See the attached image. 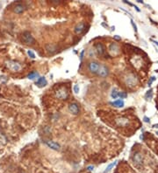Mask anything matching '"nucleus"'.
Masks as SVG:
<instances>
[{"mask_svg":"<svg viewBox=\"0 0 158 173\" xmlns=\"http://www.w3.org/2000/svg\"><path fill=\"white\" fill-rule=\"evenodd\" d=\"M45 144L52 150H60V145L58 144H56V142H53V141H46Z\"/></svg>","mask_w":158,"mask_h":173,"instance_id":"obj_12","label":"nucleus"},{"mask_svg":"<svg viewBox=\"0 0 158 173\" xmlns=\"http://www.w3.org/2000/svg\"><path fill=\"white\" fill-rule=\"evenodd\" d=\"M118 97L121 98V99H126L127 97V95L126 92H119Z\"/></svg>","mask_w":158,"mask_h":173,"instance_id":"obj_21","label":"nucleus"},{"mask_svg":"<svg viewBox=\"0 0 158 173\" xmlns=\"http://www.w3.org/2000/svg\"><path fill=\"white\" fill-rule=\"evenodd\" d=\"M115 122L119 127H127L129 124V119L124 116H119L115 119Z\"/></svg>","mask_w":158,"mask_h":173,"instance_id":"obj_5","label":"nucleus"},{"mask_svg":"<svg viewBox=\"0 0 158 173\" xmlns=\"http://www.w3.org/2000/svg\"><path fill=\"white\" fill-rule=\"evenodd\" d=\"M144 122H147V123H148L149 122H150V120H149V118H148V117L145 116V117H144Z\"/></svg>","mask_w":158,"mask_h":173,"instance_id":"obj_25","label":"nucleus"},{"mask_svg":"<svg viewBox=\"0 0 158 173\" xmlns=\"http://www.w3.org/2000/svg\"><path fill=\"white\" fill-rule=\"evenodd\" d=\"M96 50L97 52V53L99 55H104L105 53V46L103 45L101 43H97L96 45Z\"/></svg>","mask_w":158,"mask_h":173,"instance_id":"obj_13","label":"nucleus"},{"mask_svg":"<svg viewBox=\"0 0 158 173\" xmlns=\"http://www.w3.org/2000/svg\"><path fill=\"white\" fill-rule=\"evenodd\" d=\"M27 54H28V56H29L30 58H32V59H34V58H35L34 53L32 51H31V50H28V51H27Z\"/></svg>","mask_w":158,"mask_h":173,"instance_id":"obj_22","label":"nucleus"},{"mask_svg":"<svg viewBox=\"0 0 158 173\" xmlns=\"http://www.w3.org/2000/svg\"><path fill=\"white\" fill-rule=\"evenodd\" d=\"M131 24H132V26L133 27V29H134V31L137 32V26H136V24H134V22H133V20H131Z\"/></svg>","mask_w":158,"mask_h":173,"instance_id":"obj_24","label":"nucleus"},{"mask_svg":"<svg viewBox=\"0 0 158 173\" xmlns=\"http://www.w3.org/2000/svg\"><path fill=\"white\" fill-rule=\"evenodd\" d=\"M84 29H85V24H84V23H79L75 27V32L77 34H80L84 31Z\"/></svg>","mask_w":158,"mask_h":173,"instance_id":"obj_14","label":"nucleus"},{"mask_svg":"<svg viewBox=\"0 0 158 173\" xmlns=\"http://www.w3.org/2000/svg\"><path fill=\"white\" fill-rule=\"evenodd\" d=\"M156 135H157V136H158V131H156Z\"/></svg>","mask_w":158,"mask_h":173,"instance_id":"obj_32","label":"nucleus"},{"mask_svg":"<svg viewBox=\"0 0 158 173\" xmlns=\"http://www.w3.org/2000/svg\"><path fill=\"white\" fill-rule=\"evenodd\" d=\"M133 163L137 165H140L142 163V160H143V157H142V155L141 153H135L134 155L133 156Z\"/></svg>","mask_w":158,"mask_h":173,"instance_id":"obj_9","label":"nucleus"},{"mask_svg":"<svg viewBox=\"0 0 158 173\" xmlns=\"http://www.w3.org/2000/svg\"><path fill=\"white\" fill-rule=\"evenodd\" d=\"M73 89H74V92L76 93V94H78L79 90H80V89H79V86H78V85H75L74 87H73Z\"/></svg>","mask_w":158,"mask_h":173,"instance_id":"obj_23","label":"nucleus"},{"mask_svg":"<svg viewBox=\"0 0 158 173\" xmlns=\"http://www.w3.org/2000/svg\"><path fill=\"white\" fill-rule=\"evenodd\" d=\"M38 76H39V73H38L36 71H32V73H30L29 75H27V78L29 80H34V79H36Z\"/></svg>","mask_w":158,"mask_h":173,"instance_id":"obj_18","label":"nucleus"},{"mask_svg":"<svg viewBox=\"0 0 158 173\" xmlns=\"http://www.w3.org/2000/svg\"><path fill=\"white\" fill-rule=\"evenodd\" d=\"M137 2L138 3H141V4H142V3H143L142 1H141V0H137Z\"/></svg>","mask_w":158,"mask_h":173,"instance_id":"obj_30","label":"nucleus"},{"mask_svg":"<svg viewBox=\"0 0 158 173\" xmlns=\"http://www.w3.org/2000/svg\"><path fill=\"white\" fill-rule=\"evenodd\" d=\"M97 75H99L100 77H103L105 78L108 75H109V69L108 67H106L105 65H100V67H99V70L97 72Z\"/></svg>","mask_w":158,"mask_h":173,"instance_id":"obj_8","label":"nucleus"},{"mask_svg":"<svg viewBox=\"0 0 158 173\" xmlns=\"http://www.w3.org/2000/svg\"><path fill=\"white\" fill-rule=\"evenodd\" d=\"M109 53L111 56H117L119 53V47L116 43H111L109 46Z\"/></svg>","mask_w":158,"mask_h":173,"instance_id":"obj_7","label":"nucleus"},{"mask_svg":"<svg viewBox=\"0 0 158 173\" xmlns=\"http://www.w3.org/2000/svg\"><path fill=\"white\" fill-rule=\"evenodd\" d=\"M99 67H100V65L97 61H91V62H90L88 65L89 71L91 73H97V72H99Z\"/></svg>","mask_w":158,"mask_h":173,"instance_id":"obj_6","label":"nucleus"},{"mask_svg":"<svg viewBox=\"0 0 158 173\" xmlns=\"http://www.w3.org/2000/svg\"><path fill=\"white\" fill-rule=\"evenodd\" d=\"M22 41L26 45H32L34 43V38L29 32H25L22 34Z\"/></svg>","mask_w":158,"mask_h":173,"instance_id":"obj_4","label":"nucleus"},{"mask_svg":"<svg viewBox=\"0 0 158 173\" xmlns=\"http://www.w3.org/2000/svg\"><path fill=\"white\" fill-rule=\"evenodd\" d=\"M124 81H125V84H126L128 87H135L138 83V78L134 73H130L125 77Z\"/></svg>","mask_w":158,"mask_h":173,"instance_id":"obj_1","label":"nucleus"},{"mask_svg":"<svg viewBox=\"0 0 158 173\" xmlns=\"http://www.w3.org/2000/svg\"><path fill=\"white\" fill-rule=\"evenodd\" d=\"M55 95L57 98L60 99V100H66L68 98V96H69V92H68V89L66 87H62L56 90Z\"/></svg>","mask_w":158,"mask_h":173,"instance_id":"obj_2","label":"nucleus"},{"mask_svg":"<svg viewBox=\"0 0 158 173\" xmlns=\"http://www.w3.org/2000/svg\"><path fill=\"white\" fill-rule=\"evenodd\" d=\"M6 66L10 70L13 71V72L20 71L21 68H22V67H21V65L20 64V63L15 61V60H9V61H7Z\"/></svg>","mask_w":158,"mask_h":173,"instance_id":"obj_3","label":"nucleus"},{"mask_svg":"<svg viewBox=\"0 0 158 173\" xmlns=\"http://www.w3.org/2000/svg\"><path fill=\"white\" fill-rule=\"evenodd\" d=\"M153 127H154V128H158V124H155V125H153Z\"/></svg>","mask_w":158,"mask_h":173,"instance_id":"obj_29","label":"nucleus"},{"mask_svg":"<svg viewBox=\"0 0 158 173\" xmlns=\"http://www.w3.org/2000/svg\"><path fill=\"white\" fill-rule=\"evenodd\" d=\"M69 110L73 115H77L79 113V107L77 103H71L69 106Z\"/></svg>","mask_w":158,"mask_h":173,"instance_id":"obj_10","label":"nucleus"},{"mask_svg":"<svg viewBox=\"0 0 158 173\" xmlns=\"http://www.w3.org/2000/svg\"><path fill=\"white\" fill-rule=\"evenodd\" d=\"M153 42H154L155 44H156V45H157V46H158V42H157V41H153Z\"/></svg>","mask_w":158,"mask_h":173,"instance_id":"obj_31","label":"nucleus"},{"mask_svg":"<svg viewBox=\"0 0 158 173\" xmlns=\"http://www.w3.org/2000/svg\"><path fill=\"white\" fill-rule=\"evenodd\" d=\"M111 105L114 106L115 108H122V107H124L125 103L123 100H116L113 101V102H111Z\"/></svg>","mask_w":158,"mask_h":173,"instance_id":"obj_16","label":"nucleus"},{"mask_svg":"<svg viewBox=\"0 0 158 173\" xmlns=\"http://www.w3.org/2000/svg\"><path fill=\"white\" fill-rule=\"evenodd\" d=\"M89 170V171H93L94 170V167L93 166H88V168H87Z\"/></svg>","mask_w":158,"mask_h":173,"instance_id":"obj_28","label":"nucleus"},{"mask_svg":"<svg viewBox=\"0 0 158 173\" xmlns=\"http://www.w3.org/2000/svg\"><path fill=\"white\" fill-rule=\"evenodd\" d=\"M116 164H117V162L115 161V162H113V163H111V164H109V165H108L107 167H106V169H105V171H104V173H107V172H109V171H110L111 170L113 169V167L116 165Z\"/></svg>","mask_w":158,"mask_h":173,"instance_id":"obj_19","label":"nucleus"},{"mask_svg":"<svg viewBox=\"0 0 158 173\" xmlns=\"http://www.w3.org/2000/svg\"><path fill=\"white\" fill-rule=\"evenodd\" d=\"M47 81H46V79H45V77H40L39 79L37 80V81H36V85L39 87H45L46 85H47Z\"/></svg>","mask_w":158,"mask_h":173,"instance_id":"obj_15","label":"nucleus"},{"mask_svg":"<svg viewBox=\"0 0 158 173\" xmlns=\"http://www.w3.org/2000/svg\"><path fill=\"white\" fill-rule=\"evenodd\" d=\"M46 50L48 51V53H55L56 52V50H57V48H56V46H54V45H47L46 46Z\"/></svg>","mask_w":158,"mask_h":173,"instance_id":"obj_17","label":"nucleus"},{"mask_svg":"<svg viewBox=\"0 0 158 173\" xmlns=\"http://www.w3.org/2000/svg\"><path fill=\"white\" fill-rule=\"evenodd\" d=\"M155 81V77H151V80L148 81V85H151V83Z\"/></svg>","mask_w":158,"mask_h":173,"instance_id":"obj_26","label":"nucleus"},{"mask_svg":"<svg viewBox=\"0 0 158 173\" xmlns=\"http://www.w3.org/2000/svg\"><path fill=\"white\" fill-rule=\"evenodd\" d=\"M113 38H115V39H117V40H120V39H121V38L119 37L118 35H115V36H113Z\"/></svg>","mask_w":158,"mask_h":173,"instance_id":"obj_27","label":"nucleus"},{"mask_svg":"<svg viewBox=\"0 0 158 173\" xmlns=\"http://www.w3.org/2000/svg\"><path fill=\"white\" fill-rule=\"evenodd\" d=\"M13 12L17 13V14H21V13L25 12V6L21 4H17L13 8Z\"/></svg>","mask_w":158,"mask_h":173,"instance_id":"obj_11","label":"nucleus"},{"mask_svg":"<svg viewBox=\"0 0 158 173\" xmlns=\"http://www.w3.org/2000/svg\"><path fill=\"white\" fill-rule=\"evenodd\" d=\"M118 95H119V92L117 91V89L116 88H113V91H111V98H113V99H117V98H118Z\"/></svg>","mask_w":158,"mask_h":173,"instance_id":"obj_20","label":"nucleus"}]
</instances>
